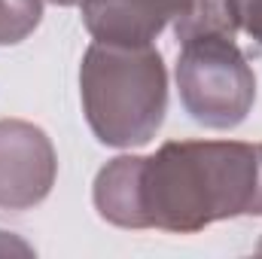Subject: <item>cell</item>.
<instances>
[{"label":"cell","instance_id":"obj_5","mask_svg":"<svg viewBox=\"0 0 262 259\" xmlns=\"http://www.w3.org/2000/svg\"><path fill=\"white\" fill-rule=\"evenodd\" d=\"M58 156L46 131L0 119V210H31L55 186Z\"/></svg>","mask_w":262,"mask_h":259},{"label":"cell","instance_id":"obj_4","mask_svg":"<svg viewBox=\"0 0 262 259\" xmlns=\"http://www.w3.org/2000/svg\"><path fill=\"white\" fill-rule=\"evenodd\" d=\"M82 25L98 43L116 46H152L168 25L180 43L204 31H232L223 0H82Z\"/></svg>","mask_w":262,"mask_h":259},{"label":"cell","instance_id":"obj_9","mask_svg":"<svg viewBox=\"0 0 262 259\" xmlns=\"http://www.w3.org/2000/svg\"><path fill=\"white\" fill-rule=\"evenodd\" d=\"M256 253H262V241H259V247H256Z\"/></svg>","mask_w":262,"mask_h":259},{"label":"cell","instance_id":"obj_6","mask_svg":"<svg viewBox=\"0 0 262 259\" xmlns=\"http://www.w3.org/2000/svg\"><path fill=\"white\" fill-rule=\"evenodd\" d=\"M40 18V0H0V46H15L25 37H31Z\"/></svg>","mask_w":262,"mask_h":259},{"label":"cell","instance_id":"obj_2","mask_svg":"<svg viewBox=\"0 0 262 259\" xmlns=\"http://www.w3.org/2000/svg\"><path fill=\"white\" fill-rule=\"evenodd\" d=\"M79 95L104 146H146L165 122L168 70L156 46L92 43L79 64Z\"/></svg>","mask_w":262,"mask_h":259},{"label":"cell","instance_id":"obj_8","mask_svg":"<svg viewBox=\"0 0 262 259\" xmlns=\"http://www.w3.org/2000/svg\"><path fill=\"white\" fill-rule=\"evenodd\" d=\"M40 3H55V6H73V3H82V0H40Z\"/></svg>","mask_w":262,"mask_h":259},{"label":"cell","instance_id":"obj_1","mask_svg":"<svg viewBox=\"0 0 262 259\" xmlns=\"http://www.w3.org/2000/svg\"><path fill=\"white\" fill-rule=\"evenodd\" d=\"M92 198L119 229L174 235L262 217V143L171 140L156 156H116L98 171Z\"/></svg>","mask_w":262,"mask_h":259},{"label":"cell","instance_id":"obj_3","mask_svg":"<svg viewBox=\"0 0 262 259\" xmlns=\"http://www.w3.org/2000/svg\"><path fill=\"white\" fill-rule=\"evenodd\" d=\"M177 89L186 113L204 128H238L256 101V76L232 31H204L183 40Z\"/></svg>","mask_w":262,"mask_h":259},{"label":"cell","instance_id":"obj_7","mask_svg":"<svg viewBox=\"0 0 262 259\" xmlns=\"http://www.w3.org/2000/svg\"><path fill=\"white\" fill-rule=\"evenodd\" d=\"M232 31H244L262 46V0H223Z\"/></svg>","mask_w":262,"mask_h":259}]
</instances>
